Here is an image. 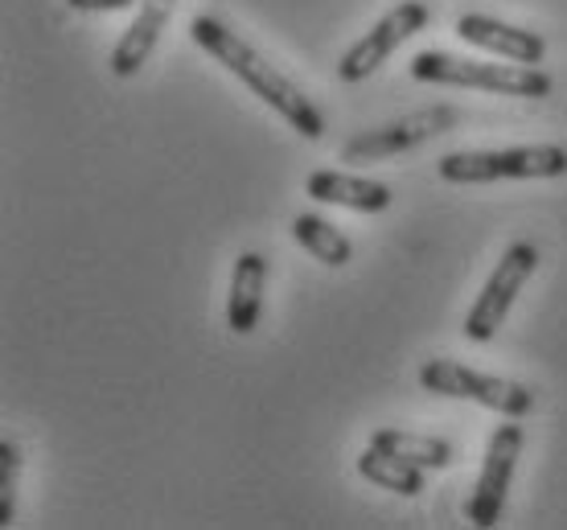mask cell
<instances>
[{
	"label": "cell",
	"instance_id": "8",
	"mask_svg": "<svg viewBox=\"0 0 567 530\" xmlns=\"http://www.w3.org/2000/svg\"><path fill=\"white\" fill-rule=\"evenodd\" d=\"M427 21H432V9H427L424 0H403L399 9H391L379 25L367 29V33L341 54L338 79L341 83H362V79H370L408 38H415L420 29H427Z\"/></svg>",
	"mask_w": 567,
	"mask_h": 530
},
{
	"label": "cell",
	"instance_id": "3",
	"mask_svg": "<svg viewBox=\"0 0 567 530\" xmlns=\"http://www.w3.org/2000/svg\"><path fill=\"white\" fill-rule=\"evenodd\" d=\"M567 173L564 144H518L489 153H449L440 157V177L453 186H489V181H551Z\"/></svg>",
	"mask_w": 567,
	"mask_h": 530
},
{
	"label": "cell",
	"instance_id": "15",
	"mask_svg": "<svg viewBox=\"0 0 567 530\" xmlns=\"http://www.w3.org/2000/svg\"><path fill=\"white\" fill-rule=\"evenodd\" d=\"M292 239H297L312 259H321L326 268H346V263L354 259V243H350L333 222H326L321 215L292 218Z\"/></svg>",
	"mask_w": 567,
	"mask_h": 530
},
{
	"label": "cell",
	"instance_id": "13",
	"mask_svg": "<svg viewBox=\"0 0 567 530\" xmlns=\"http://www.w3.org/2000/svg\"><path fill=\"white\" fill-rule=\"evenodd\" d=\"M358 474L367 477L370 486L403 493V498H420V493H424L427 469H420V465L395 457V453H386V448H379V445H370L367 453L358 457Z\"/></svg>",
	"mask_w": 567,
	"mask_h": 530
},
{
	"label": "cell",
	"instance_id": "16",
	"mask_svg": "<svg viewBox=\"0 0 567 530\" xmlns=\"http://www.w3.org/2000/svg\"><path fill=\"white\" fill-rule=\"evenodd\" d=\"M17 481H21V448L0 440V527H9L17 515Z\"/></svg>",
	"mask_w": 567,
	"mask_h": 530
},
{
	"label": "cell",
	"instance_id": "6",
	"mask_svg": "<svg viewBox=\"0 0 567 530\" xmlns=\"http://www.w3.org/2000/svg\"><path fill=\"white\" fill-rule=\"evenodd\" d=\"M456 124V107L449 103H436V107H424V112L399 115V119H386L379 128L358 132L354 141H346L341 148V160L346 165H367V160H391L399 153H412L420 144H427L432 136L449 132Z\"/></svg>",
	"mask_w": 567,
	"mask_h": 530
},
{
	"label": "cell",
	"instance_id": "10",
	"mask_svg": "<svg viewBox=\"0 0 567 530\" xmlns=\"http://www.w3.org/2000/svg\"><path fill=\"white\" fill-rule=\"evenodd\" d=\"M305 194H309L312 201L346 206V210H358V215H383V210H391V201H395L391 186H383V181L354 177V173H333V169L309 173Z\"/></svg>",
	"mask_w": 567,
	"mask_h": 530
},
{
	"label": "cell",
	"instance_id": "9",
	"mask_svg": "<svg viewBox=\"0 0 567 530\" xmlns=\"http://www.w3.org/2000/svg\"><path fill=\"white\" fill-rule=\"evenodd\" d=\"M456 33H461V42L489 50V54L518 62V66H539L543 54H547V42H543L535 29L506 25V21L485 13H461L456 17Z\"/></svg>",
	"mask_w": 567,
	"mask_h": 530
},
{
	"label": "cell",
	"instance_id": "7",
	"mask_svg": "<svg viewBox=\"0 0 567 530\" xmlns=\"http://www.w3.org/2000/svg\"><path fill=\"white\" fill-rule=\"evenodd\" d=\"M526 432L518 419L511 424H497L489 445H485L482 474H477V486H473V498L465 506V518L473 527H494L502 510H506V493H511V477L518 469V457H523Z\"/></svg>",
	"mask_w": 567,
	"mask_h": 530
},
{
	"label": "cell",
	"instance_id": "11",
	"mask_svg": "<svg viewBox=\"0 0 567 530\" xmlns=\"http://www.w3.org/2000/svg\"><path fill=\"white\" fill-rule=\"evenodd\" d=\"M173 4H177V0H144L141 13H136V21L124 29V38L115 42L112 58H107V62H112V74H120V79H132V74L148 62V54L156 50L161 33H165V25H169Z\"/></svg>",
	"mask_w": 567,
	"mask_h": 530
},
{
	"label": "cell",
	"instance_id": "2",
	"mask_svg": "<svg viewBox=\"0 0 567 530\" xmlns=\"http://www.w3.org/2000/svg\"><path fill=\"white\" fill-rule=\"evenodd\" d=\"M412 79L436 86H477L489 95H511V100H547L555 91L551 74L539 66H518V62H473L444 50H424L412 58Z\"/></svg>",
	"mask_w": 567,
	"mask_h": 530
},
{
	"label": "cell",
	"instance_id": "1",
	"mask_svg": "<svg viewBox=\"0 0 567 530\" xmlns=\"http://www.w3.org/2000/svg\"><path fill=\"white\" fill-rule=\"evenodd\" d=\"M189 42L198 45V50H206L218 66H227L239 83L251 86V95L268 103L271 112L280 115L288 128H297L305 141H321L326 136V115H321V107L288 74L276 71L268 58L259 54L243 33H235L227 21H218V17H194L189 21Z\"/></svg>",
	"mask_w": 567,
	"mask_h": 530
},
{
	"label": "cell",
	"instance_id": "12",
	"mask_svg": "<svg viewBox=\"0 0 567 530\" xmlns=\"http://www.w3.org/2000/svg\"><path fill=\"white\" fill-rule=\"evenodd\" d=\"M264 292H268V256L243 251L230 272V297H227V325L230 333H251L264 313Z\"/></svg>",
	"mask_w": 567,
	"mask_h": 530
},
{
	"label": "cell",
	"instance_id": "4",
	"mask_svg": "<svg viewBox=\"0 0 567 530\" xmlns=\"http://www.w3.org/2000/svg\"><path fill=\"white\" fill-rule=\"evenodd\" d=\"M420 387L444 399H468L477 407H489L506 419H523L535 407V391L514 383V378H497V374H482L473 366H461L453 358H432L420 366Z\"/></svg>",
	"mask_w": 567,
	"mask_h": 530
},
{
	"label": "cell",
	"instance_id": "5",
	"mask_svg": "<svg viewBox=\"0 0 567 530\" xmlns=\"http://www.w3.org/2000/svg\"><path fill=\"white\" fill-rule=\"evenodd\" d=\"M535 268H539V251H535V243H511L506 251H502V259H497L494 276L485 280V288L477 292V301H473V309L465 313V337L468 342H494L497 330H502V321H506V313H511L514 297L526 288V280L535 276Z\"/></svg>",
	"mask_w": 567,
	"mask_h": 530
},
{
	"label": "cell",
	"instance_id": "17",
	"mask_svg": "<svg viewBox=\"0 0 567 530\" xmlns=\"http://www.w3.org/2000/svg\"><path fill=\"white\" fill-rule=\"evenodd\" d=\"M79 13H120V9H132L136 0H66Z\"/></svg>",
	"mask_w": 567,
	"mask_h": 530
},
{
	"label": "cell",
	"instance_id": "14",
	"mask_svg": "<svg viewBox=\"0 0 567 530\" xmlns=\"http://www.w3.org/2000/svg\"><path fill=\"white\" fill-rule=\"evenodd\" d=\"M370 445L386 448L395 457L412 460L420 469H449L453 465V445L440 440V436H420V432H403V428H379L370 436Z\"/></svg>",
	"mask_w": 567,
	"mask_h": 530
}]
</instances>
